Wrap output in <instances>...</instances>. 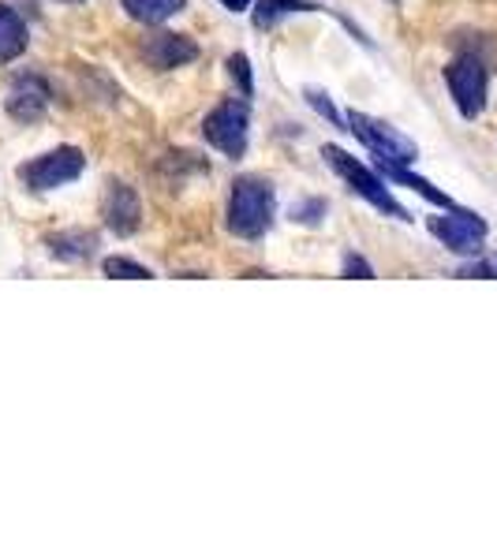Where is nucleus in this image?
I'll list each match as a JSON object with an SVG mask.
<instances>
[{
    "label": "nucleus",
    "instance_id": "obj_11",
    "mask_svg": "<svg viewBox=\"0 0 497 560\" xmlns=\"http://www.w3.org/2000/svg\"><path fill=\"white\" fill-rule=\"evenodd\" d=\"M45 247H49V255L60 261H86V258H94L97 236L86 229H65V232L45 236Z\"/></svg>",
    "mask_w": 497,
    "mask_h": 560
},
{
    "label": "nucleus",
    "instance_id": "obj_15",
    "mask_svg": "<svg viewBox=\"0 0 497 560\" xmlns=\"http://www.w3.org/2000/svg\"><path fill=\"white\" fill-rule=\"evenodd\" d=\"M102 269H105V277H120V280H150L153 277L147 266H139V261H131V258H105Z\"/></svg>",
    "mask_w": 497,
    "mask_h": 560
},
{
    "label": "nucleus",
    "instance_id": "obj_10",
    "mask_svg": "<svg viewBox=\"0 0 497 560\" xmlns=\"http://www.w3.org/2000/svg\"><path fill=\"white\" fill-rule=\"evenodd\" d=\"M142 57H147L150 68L173 71V68L192 65V60L198 57V45L187 38V34H153V38L147 42V49H142Z\"/></svg>",
    "mask_w": 497,
    "mask_h": 560
},
{
    "label": "nucleus",
    "instance_id": "obj_17",
    "mask_svg": "<svg viewBox=\"0 0 497 560\" xmlns=\"http://www.w3.org/2000/svg\"><path fill=\"white\" fill-rule=\"evenodd\" d=\"M322 217H325L322 198H311V202H296L292 206V221H300V224H319Z\"/></svg>",
    "mask_w": 497,
    "mask_h": 560
},
{
    "label": "nucleus",
    "instance_id": "obj_16",
    "mask_svg": "<svg viewBox=\"0 0 497 560\" xmlns=\"http://www.w3.org/2000/svg\"><path fill=\"white\" fill-rule=\"evenodd\" d=\"M229 75H232V83L240 86V97L255 94V83H251V60L243 57V52H232L229 57Z\"/></svg>",
    "mask_w": 497,
    "mask_h": 560
},
{
    "label": "nucleus",
    "instance_id": "obj_14",
    "mask_svg": "<svg viewBox=\"0 0 497 560\" xmlns=\"http://www.w3.org/2000/svg\"><path fill=\"white\" fill-rule=\"evenodd\" d=\"M300 12H314V4H307V0H258L255 26L258 31H274L277 23H285L288 15H300Z\"/></svg>",
    "mask_w": 497,
    "mask_h": 560
},
{
    "label": "nucleus",
    "instance_id": "obj_1",
    "mask_svg": "<svg viewBox=\"0 0 497 560\" xmlns=\"http://www.w3.org/2000/svg\"><path fill=\"white\" fill-rule=\"evenodd\" d=\"M274 187L258 176H240L229 195V229L243 240H258L274 224Z\"/></svg>",
    "mask_w": 497,
    "mask_h": 560
},
{
    "label": "nucleus",
    "instance_id": "obj_19",
    "mask_svg": "<svg viewBox=\"0 0 497 560\" xmlns=\"http://www.w3.org/2000/svg\"><path fill=\"white\" fill-rule=\"evenodd\" d=\"M345 277H359V280H370V277H374V269H370L367 261L359 258V255H348V258H345Z\"/></svg>",
    "mask_w": 497,
    "mask_h": 560
},
{
    "label": "nucleus",
    "instance_id": "obj_5",
    "mask_svg": "<svg viewBox=\"0 0 497 560\" xmlns=\"http://www.w3.org/2000/svg\"><path fill=\"white\" fill-rule=\"evenodd\" d=\"M345 124L367 150H374L378 161H390V165H412V161L419 158V147H415L408 135L390 128V124H382V120H374V116L348 113Z\"/></svg>",
    "mask_w": 497,
    "mask_h": 560
},
{
    "label": "nucleus",
    "instance_id": "obj_9",
    "mask_svg": "<svg viewBox=\"0 0 497 560\" xmlns=\"http://www.w3.org/2000/svg\"><path fill=\"white\" fill-rule=\"evenodd\" d=\"M102 217H105L108 232H116V236H131L142 221L139 195H135L128 184H108V191L102 198Z\"/></svg>",
    "mask_w": 497,
    "mask_h": 560
},
{
    "label": "nucleus",
    "instance_id": "obj_3",
    "mask_svg": "<svg viewBox=\"0 0 497 560\" xmlns=\"http://www.w3.org/2000/svg\"><path fill=\"white\" fill-rule=\"evenodd\" d=\"M83 173H86V158H83V150H76V147H57V150L42 153V158H34L15 168L20 184L38 195L57 191V187L71 184V179H79Z\"/></svg>",
    "mask_w": 497,
    "mask_h": 560
},
{
    "label": "nucleus",
    "instance_id": "obj_18",
    "mask_svg": "<svg viewBox=\"0 0 497 560\" xmlns=\"http://www.w3.org/2000/svg\"><path fill=\"white\" fill-rule=\"evenodd\" d=\"M307 102H311L314 108H319L322 116H330L333 124H345V120H340V113H337V108L330 105V97H325V94H319V90H307Z\"/></svg>",
    "mask_w": 497,
    "mask_h": 560
},
{
    "label": "nucleus",
    "instance_id": "obj_12",
    "mask_svg": "<svg viewBox=\"0 0 497 560\" xmlns=\"http://www.w3.org/2000/svg\"><path fill=\"white\" fill-rule=\"evenodd\" d=\"M23 52H26V23L8 4H0V65L23 57Z\"/></svg>",
    "mask_w": 497,
    "mask_h": 560
},
{
    "label": "nucleus",
    "instance_id": "obj_2",
    "mask_svg": "<svg viewBox=\"0 0 497 560\" xmlns=\"http://www.w3.org/2000/svg\"><path fill=\"white\" fill-rule=\"evenodd\" d=\"M322 158L330 161V165H333V173H337V176H345L348 184H351V191H356L359 198H367V202L374 206V210L390 213V217H396V221H412L408 210H404V206L396 202V198L390 195V187L382 184V176H378V173H370L367 165H359V161L351 158V153H345L340 147H325V150H322Z\"/></svg>",
    "mask_w": 497,
    "mask_h": 560
},
{
    "label": "nucleus",
    "instance_id": "obj_6",
    "mask_svg": "<svg viewBox=\"0 0 497 560\" xmlns=\"http://www.w3.org/2000/svg\"><path fill=\"white\" fill-rule=\"evenodd\" d=\"M446 83L449 94L460 108L464 120H475L486 108V90H490V71L483 68V60L475 57H456L453 65L446 68Z\"/></svg>",
    "mask_w": 497,
    "mask_h": 560
},
{
    "label": "nucleus",
    "instance_id": "obj_7",
    "mask_svg": "<svg viewBox=\"0 0 497 560\" xmlns=\"http://www.w3.org/2000/svg\"><path fill=\"white\" fill-rule=\"evenodd\" d=\"M427 229L456 255H478L486 243V221L472 210H460V206H449L446 213L430 217Z\"/></svg>",
    "mask_w": 497,
    "mask_h": 560
},
{
    "label": "nucleus",
    "instance_id": "obj_13",
    "mask_svg": "<svg viewBox=\"0 0 497 560\" xmlns=\"http://www.w3.org/2000/svg\"><path fill=\"white\" fill-rule=\"evenodd\" d=\"M187 0H124V8H128L131 20L147 23V26H158L165 20H173L176 12H184Z\"/></svg>",
    "mask_w": 497,
    "mask_h": 560
},
{
    "label": "nucleus",
    "instance_id": "obj_20",
    "mask_svg": "<svg viewBox=\"0 0 497 560\" xmlns=\"http://www.w3.org/2000/svg\"><path fill=\"white\" fill-rule=\"evenodd\" d=\"M460 277H497V255L475 261V266H467V269H460Z\"/></svg>",
    "mask_w": 497,
    "mask_h": 560
},
{
    "label": "nucleus",
    "instance_id": "obj_21",
    "mask_svg": "<svg viewBox=\"0 0 497 560\" xmlns=\"http://www.w3.org/2000/svg\"><path fill=\"white\" fill-rule=\"evenodd\" d=\"M224 8H229V12H243V8L251 4V0H221Z\"/></svg>",
    "mask_w": 497,
    "mask_h": 560
},
{
    "label": "nucleus",
    "instance_id": "obj_4",
    "mask_svg": "<svg viewBox=\"0 0 497 560\" xmlns=\"http://www.w3.org/2000/svg\"><path fill=\"white\" fill-rule=\"evenodd\" d=\"M247 135H251V108L247 97H229L213 108L203 120V139L210 142L213 150H221L224 158H243L247 153Z\"/></svg>",
    "mask_w": 497,
    "mask_h": 560
},
{
    "label": "nucleus",
    "instance_id": "obj_8",
    "mask_svg": "<svg viewBox=\"0 0 497 560\" xmlns=\"http://www.w3.org/2000/svg\"><path fill=\"white\" fill-rule=\"evenodd\" d=\"M49 102H53V90L42 75H20L12 90H8V116L20 124H34L49 113Z\"/></svg>",
    "mask_w": 497,
    "mask_h": 560
}]
</instances>
